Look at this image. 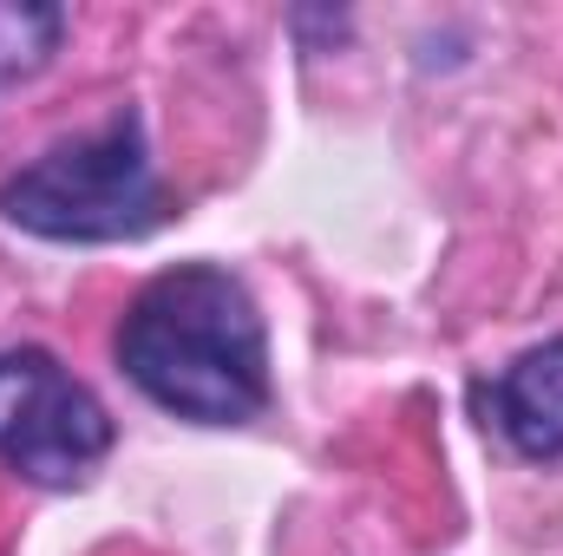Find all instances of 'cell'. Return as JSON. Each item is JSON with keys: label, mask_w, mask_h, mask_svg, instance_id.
<instances>
[{"label": "cell", "mask_w": 563, "mask_h": 556, "mask_svg": "<svg viewBox=\"0 0 563 556\" xmlns=\"http://www.w3.org/2000/svg\"><path fill=\"white\" fill-rule=\"evenodd\" d=\"M119 425L99 393L46 347H0V465L26 485L66 491L112 452Z\"/></svg>", "instance_id": "obj_3"}, {"label": "cell", "mask_w": 563, "mask_h": 556, "mask_svg": "<svg viewBox=\"0 0 563 556\" xmlns=\"http://www.w3.org/2000/svg\"><path fill=\"white\" fill-rule=\"evenodd\" d=\"M66 40V7L0 0V73H40Z\"/></svg>", "instance_id": "obj_5"}, {"label": "cell", "mask_w": 563, "mask_h": 556, "mask_svg": "<svg viewBox=\"0 0 563 556\" xmlns=\"http://www.w3.org/2000/svg\"><path fill=\"white\" fill-rule=\"evenodd\" d=\"M119 374L190 425H250L269 413V327L250 281L223 263L151 276L112 334Z\"/></svg>", "instance_id": "obj_1"}, {"label": "cell", "mask_w": 563, "mask_h": 556, "mask_svg": "<svg viewBox=\"0 0 563 556\" xmlns=\"http://www.w3.org/2000/svg\"><path fill=\"white\" fill-rule=\"evenodd\" d=\"M0 216L40 243H139L170 223L144 119L125 105L99 132L59 138L0 184Z\"/></svg>", "instance_id": "obj_2"}, {"label": "cell", "mask_w": 563, "mask_h": 556, "mask_svg": "<svg viewBox=\"0 0 563 556\" xmlns=\"http://www.w3.org/2000/svg\"><path fill=\"white\" fill-rule=\"evenodd\" d=\"M485 413L505 432V445L531 465H558L563 458V334L544 347H525L492 387H485Z\"/></svg>", "instance_id": "obj_4"}]
</instances>
